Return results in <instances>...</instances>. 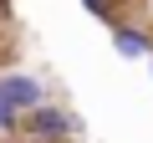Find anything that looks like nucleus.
<instances>
[{
	"label": "nucleus",
	"mask_w": 153,
	"mask_h": 143,
	"mask_svg": "<svg viewBox=\"0 0 153 143\" xmlns=\"http://www.w3.org/2000/svg\"><path fill=\"white\" fill-rule=\"evenodd\" d=\"M0 16H10V0H0Z\"/></svg>",
	"instance_id": "39448f33"
},
{
	"label": "nucleus",
	"mask_w": 153,
	"mask_h": 143,
	"mask_svg": "<svg viewBox=\"0 0 153 143\" xmlns=\"http://www.w3.org/2000/svg\"><path fill=\"white\" fill-rule=\"evenodd\" d=\"M76 5H82L92 21H107V26L117 21V0H76Z\"/></svg>",
	"instance_id": "20e7f679"
},
{
	"label": "nucleus",
	"mask_w": 153,
	"mask_h": 143,
	"mask_svg": "<svg viewBox=\"0 0 153 143\" xmlns=\"http://www.w3.org/2000/svg\"><path fill=\"white\" fill-rule=\"evenodd\" d=\"M21 133L31 138V143H66V138H76L82 133V118L76 112H66L61 102H41V107H31V112H21Z\"/></svg>",
	"instance_id": "f257e3e1"
},
{
	"label": "nucleus",
	"mask_w": 153,
	"mask_h": 143,
	"mask_svg": "<svg viewBox=\"0 0 153 143\" xmlns=\"http://www.w3.org/2000/svg\"><path fill=\"white\" fill-rule=\"evenodd\" d=\"M51 92L41 77H31V72H0V107H10V112H31L41 107Z\"/></svg>",
	"instance_id": "f03ea898"
},
{
	"label": "nucleus",
	"mask_w": 153,
	"mask_h": 143,
	"mask_svg": "<svg viewBox=\"0 0 153 143\" xmlns=\"http://www.w3.org/2000/svg\"><path fill=\"white\" fill-rule=\"evenodd\" d=\"M148 72H153V51H148Z\"/></svg>",
	"instance_id": "423d86ee"
},
{
	"label": "nucleus",
	"mask_w": 153,
	"mask_h": 143,
	"mask_svg": "<svg viewBox=\"0 0 153 143\" xmlns=\"http://www.w3.org/2000/svg\"><path fill=\"white\" fill-rule=\"evenodd\" d=\"M112 51H117L123 61H148L153 36H148L143 26H133V21H112Z\"/></svg>",
	"instance_id": "7ed1b4c3"
}]
</instances>
